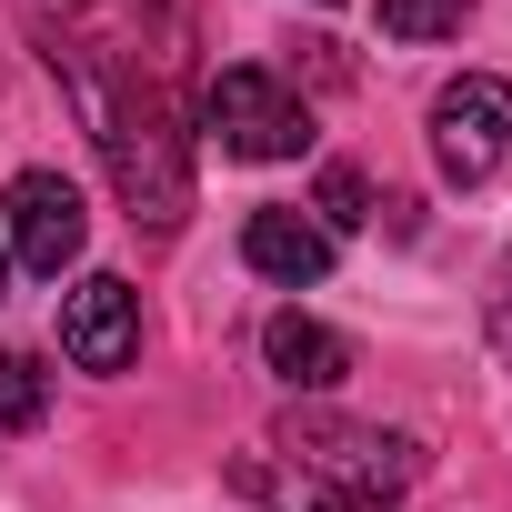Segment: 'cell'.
<instances>
[{
	"label": "cell",
	"instance_id": "obj_1",
	"mask_svg": "<svg viewBox=\"0 0 512 512\" xmlns=\"http://www.w3.org/2000/svg\"><path fill=\"white\" fill-rule=\"evenodd\" d=\"M71 51H51V71H61ZM71 81H81V111H91V141H101V161H111V181H121V201H131V221H181V201H191V151H181V121H171V101L141 81V91H101L81 61H71Z\"/></svg>",
	"mask_w": 512,
	"mask_h": 512
},
{
	"label": "cell",
	"instance_id": "obj_2",
	"mask_svg": "<svg viewBox=\"0 0 512 512\" xmlns=\"http://www.w3.org/2000/svg\"><path fill=\"white\" fill-rule=\"evenodd\" d=\"M201 131H211L231 161H302V151H312V111H302L272 71H251V61H231V71L201 81Z\"/></svg>",
	"mask_w": 512,
	"mask_h": 512
},
{
	"label": "cell",
	"instance_id": "obj_3",
	"mask_svg": "<svg viewBox=\"0 0 512 512\" xmlns=\"http://www.w3.org/2000/svg\"><path fill=\"white\" fill-rule=\"evenodd\" d=\"M502 151H512V81H492V71H462V81H442V101H432V161H442V181H492L502 171Z\"/></svg>",
	"mask_w": 512,
	"mask_h": 512
},
{
	"label": "cell",
	"instance_id": "obj_4",
	"mask_svg": "<svg viewBox=\"0 0 512 512\" xmlns=\"http://www.w3.org/2000/svg\"><path fill=\"white\" fill-rule=\"evenodd\" d=\"M0 211H11V262L41 272V282H61L81 262V241H91V211H81V191L61 171H21L0 191Z\"/></svg>",
	"mask_w": 512,
	"mask_h": 512
},
{
	"label": "cell",
	"instance_id": "obj_5",
	"mask_svg": "<svg viewBox=\"0 0 512 512\" xmlns=\"http://www.w3.org/2000/svg\"><path fill=\"white\" fill-rule=\"evenodd\" d=\"M292 452L312 472H332V492H372V502L422 472V452L402 432H362V422H292Z\"/></svg>",
	"mask_w": 512,
	"mask_h": 512
},
{
	"label": "cell",
	"instance_id": "obj_6",
	"mask_svg": "<svg viewBox=\"0 0 512 512\" xmlns=\"http://www.w3.org/2000/svg\"><path fill=\"white\" fill-rule=\"evenodd\" d=\"M61 352H71L81 372H121V362L141 352V292H131L121 272H91V282L61 302Z\"/></svg>",
	"mask_w": 512,
	"mask_h": 512
},
{
	"label": "cell",
	"instance_id": "obj_7",
	"mask_svg": "<svg viewBox=\"0 0 512 512\" xmlns=\"http://www.w3.org/2000/svg\"><path fill=\"white\" fill-rule=\"evenodd\" d=\"M241 262L262 272V282H292V292H302V282L332 272V231L302 221V211H251V221H241Z\"/></svg>",
	"mask_w": 512,
	"mask_h": 512
},
{
	"label": "cell",
	"instance_id": "obj_8",
	"mask_svg": "<svg viewBox=\"0 0 512 512\" xmlns=\"http://www.w3.org/2000/svg\"><path fill=\"white\" fill-rule=\"evenodd\" d=\"M262 362H272L292 392H332V382L352 372L342 332H322V322H302V312H272V322H262Z\"/></svg>",
	"mask_w": 512,
	"mask_h": 512
},
{
	"label": "cell",
	"instance_id": "obj_9",
	"mask_svg": "<svg viewBox=\"0 0 512 512\" xmlns=\"http://www.w3.org/2000/svg\"><path fill=\"white\" fill-rule=\"evenodd\" d=\"M51 412V372H41V352H0V432H31Z\"/></svg>",
	"mask_w": 512,
	"mask_h": 512
},
{
	"label": "cell",
	"instance_id": "obj_10",
	"mask_svg": "<svg viewBox=\"0 0 512 512\" xmlns=\"http://www.w3.org/2000/svg\"><path fill=\"white\" fill-rule=\"evenodd\" d=\"M312 211H322V231H362V221H372V181H362L352 161H332L322 191H312Z\"/></svg>",
	"mask_w": 512,
	"mask_h": 512
},
{
	"label": "cell",
	"instance_id": "obj_11",
	"mask_svg": "<svg viewBox=\"0 0 512 512\" xmlns=\"http://www.w3.org/2000/svg\"><path fill=\"white\" fill-rule=\"evenodd\" d=\"M462 21H472V0H382V31L392 41H442Z\"/></svg>",
	"mask_w": 512,
	"mask_h": 512
},
{
	"label": "cell",
	"instance_id": "obj_12",
	"mask_svg": "<svg viewBox=\"0 0 512 512\" xmlns=\"http://www.w3.org/2000/svg\"><path fill=\"white\" fill-rule=\"evenodd\" d=\"M492 342L512 352V272H502V292H492Z\"/></svg>",
	"mask_w": 512,
	"mask_h": 512
},
{
	"label": "cell",
	"instance_id": "obj_13",
	"mask_svg": "<svg viewBox=\"0 0 512 512\" xmlns=\"http://www.w3.org/2000/svg\"><path fill=\"white\" fill-rule=\"evenodd\" d=\"M322 512H392V502H372V492H332Z\"/></svg>",
	"mask_w": 512,
	"mask_h": 512
},
{
	"label": "cell",
	"instance_id": "obj_14",
	"mask_svg": "<svg viewBox=\"0 0 512 512\" xmlns=\"http://www.w3.org/2000/svg\"><path fill=\"white\" fill-rule=\"evenodd\" d=\"M0 292H11V251H0Z\"/></svg>",
	"mask_w": 512,
	"mask_h": 512
}]
</instances>
